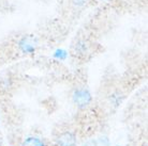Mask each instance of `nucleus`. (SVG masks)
<instances>
[{
    "label": "nucleus",
    "instance_id": "obj_1",
    "mask_svg": "<svg viewBox=\"0 0 148 146\" xmlns=\"http://www.w3.org/2000/svg\"><path fill=\"white\" fill-rule=\"evenodd\" d=\"M73 101L78 108H86L91 102V94L86 89H77L73 93Z\"/></svg>",
    "mask_w": 148,
    "mask_h": 146
},
{
    "label": "nucleus",
    "instance_id": "obj_2",
    "mask_svg": "<svg viewBox=\"0 0 148 146\" xmlns=\"http://www.w3.org/2000/svg\"><path fill=\"white\" fill-rule=\"evenodd\" d=\"M38 46L37 40L32 36H25L18 42V48L24 53H34Z\"/></svg>",
    "mask_w": 148,
    "mask_h": 146
},
{
    "label": "nucleus",
    "instance_id": "obj_3",
    "mask_svg": "<svg viewBox=\"0 0 148 146\" xmlns=\"http://www.w3.org/2000/svg\"><path fill=\"white\" fill-rule=\"evenodd\" d=\"M76 143V138L72 132H62L61 135H58L56 140V145L57 146H74Z\"/></svg>",
    "mask_w": 148,
    "mask_h": 146
},
{
    "label": "nucleus",
    "instance_id": "obj_4",
    "mask_svg": "<svg viewBox=\"0 0 148 146\" xmlns=\"http://www.w3.org/2000/svg\"><path fill=\"white\" fill-rule=\"evenodd\" d=\"M22 146H45V144L44 142H42V140L34 137H29L22 143Z\"/></svg>",
    "mask_w": 148,
    "mask_h": 146
},
{
    "label": "nucleus",
    "instance_id": "obj_5",
    "mask_svg": "<svg viewBox=\"0 0 148 146\" xmlns=\"http://www.w3.org/2000/svg\"><path fill=\"white\" fill-rule=\"evenodd\" d=\"M67 57H68V52L64 49H57L54 52V58L57 59V60H60V61L66 60Z\"/></svg>",
    "mask_w": 148,
    "mask_h": 146
},
{
    "label": "nucleus",
    "instance_id": "obj_6",
    "mask_svg": "<svg viewBox=\"0 0 148 146\" xmlns=\"http://www.w3.org/2000/svg\"><path fill=\"white\" fill-rule=\"evenodd\" d=\"M86 1L87 0H73V2L76 5H84V4L86 3Z\"/></svg>",
    "mask_w": 148,
    "mask_h": 146
},
{
    "label": "nucleus",
    "instance_id": "obj_7",
    "mask_svg": "<svg viewBox=\"0 0 148 146\" xmlns=\"http://www.w3.org/2000/svg\"><path fill=\"white\" fill-rule=\"evenodd\" d=\"M116 146H119V145H116Z\"/></svg>",
    "mask_w": 148,
    "mask_h": 146
}]
</instances>
